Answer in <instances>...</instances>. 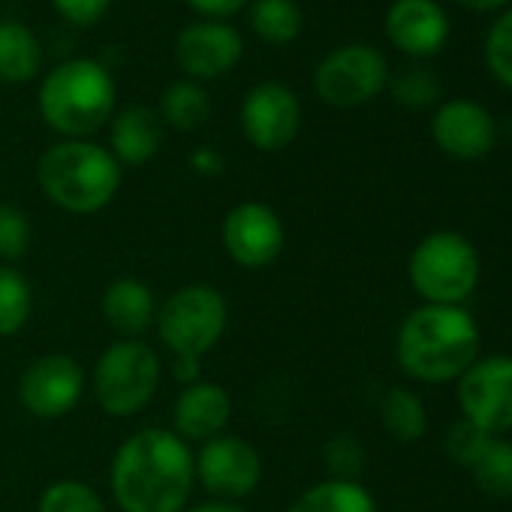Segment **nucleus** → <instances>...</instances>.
I'll return each mask as SVG.
<instances>
[{"label": "nucleus", "mask_w": 512, "mask_h": 512, "mask_svg": "<svg viewBox=\"0 0 512 512\" xmlns=\"http://www.w3.org/2000/svg\"><path fill=\"white\" fill-rule=\"evenodd\" d=\"M34 311V293L28 278L0 263V338H13L19 335Z\"/></svg>", "instance_id": "obj_26"}, {"label": "nucleus", "mask_w": 512, "mask_h": 512, "mask_svg": "<svg viewBox=\"0 0 512 512\" xmlns=\"http://www.w3.org/2000/svg\"><path fill=\"white\" fill-rule=\"evenodd\" d=\"M184 4L202 16V19H211V22H229L232 16H238L244 7H247V0H184Z\"/></svg>", "instance_id": "obj_34"}, {"label": "nucleus", "mask_w": 512, "mask_h": 512, "mask_svg": "<svg viewBox=\"0 0 512 512\" xmlns=\"http://www.w3.org/2000/svg\"><path fill=\"white\" fill-rule=\"evenodd\" d=\"M365 461H368V455L356 434H335L323 446V464L329 470V479L359 482L365 473Z\"/></svg>", "instance_id": "obj_30"}, {"label": "nucleus", "mask_w": 512, "mask_h": 512, "mask_svg": "<svg viewBox=\"0 0 512 512\" xmlns=\"http://www.w3.org/2000/svg\"><path fill=\"white\" fill-rule=\"evenodd\" d=\"M431 139L452 160L461 163L482 160L491 154L497 142V121L482 103L467 97H452L434 109Z\"/></svg>", "instance_id": "obj_14"}, {"label": "nucleus", "mask_w": 512, "mask_h": 512, "mask_svg": "<svg viewBox=\"0 0 512 512\" xmlns=\"http://www.w3.org/2000/svg\"><path fill=\"white\" fill-rule=\"evenodd\" d=\"M184 512H247L241 503H235V500H202V503H190Z\"/></svg>", "instance_id": "obj_38"}, {"label": "nucleus", "mask_w": 512, "mask_h": 512, "mask_svg": "<svg viewBox=\"0 0 512 512\" xmlns=\"http://www.w3.org/2000/svg\"><path fill=\"white\" fill-rule=\"evenodd\" d=\"M455 4L470 13H503L506 7H512V0H455Z\"/></svg>", "instance_id": "obj_37"}, {"label": "nucleus", "mask_w": 512, "mask_h": 512, "mask_svg": "<svg viewBox=\"0 0 512 512\" xmlns=\"http://www.w3.org/2000/svg\"><path fill=\"white\" fill-rule=\"evenodd\" d=\"M380 422L386 434L398 443H419L428 428V413L422 398L407 386H392L380 398Z\"/></svg>", "instance_id": "obj_23"}, {"label": "nucleus", "mask_w": 512, "mask_h": 512, "mask_svg": "<svg viewBox=\"0 0 512 512\" xmlns=\"http://www.w3.org/2000/svg\"><path fill=\"white\" fill-rule=\"evenodd\" d=\"M202 359H190V356H172V377L184 386H193L202 380V368H199Z\"/></svg>", "instance_id": "obj_35"}, {"label": "nucleus", "mask_w": 512, "mask_h": 512, "mask_svg": "<svg viewBox=\"0 0 512 512\" xmlns=\"http://www.w3.org/2000/svg\"><path fill=\"white\" fill-rule=\"evenodd\" d=\"M37 512H106V503L82 479H55L43 488Z\"/></svg>", "instance_id": "obj_29"}, {"label": "nucleus", "mask_w": 512, "mask_h": 512, "mask_svg": "<svg viewBox=\"0 0 512 512\" xmlns=\"http://www.w3.org/2000/svg\"><path fill=\"white\" fill-rule=\"evenodd\" d=\"M287 512H377V503L362 482L323 479L305 488Z\"/></svg>", "instance_id": "obj_21"}, {"label": "nucleus", "mask_w": 512, "mask_h": 512, "mask_svg": "<svg viewBox=\"0 0 512 512\" xmlns=\"http://www.w3.org/2000/svg\"><path fill=\"white\" fill-rule=\"evenodd\" d=\"M482 61L497 85L512 91V7L494 16L482 40Z\"/></svg>", "instance_id": "obj_28"}, {"label": "nucleus", "mask_w": 512, "mask_h": 512, "mask_svg": "<svg viewBox=\"0 0 512 512\" xmlns=\"http://www.w3.org/2000/svg\"><path fill=\"white\" fill-rule=\"evenodd\" d=\"M389 76V61L377 46L347 43L317 64L314 91L332 109H359L386 91Z\"/></svg>", "instance_id": "obj_8"}, {"label": "nucleus", "mask_w": 512, "mask_h": 512, "mask_svg": "<svg viewBox=\"0 0 512 512\" xmlns=\"http://www.w3.org/2000/svg\"><path fill=\"white\" fill-rule=\"evenodd\" d=\"M229 326V305L211 284H187L157 305V338L172 356L202 359L211 353Z\"/></svg>", "instance_id": "obj_7"}, {"label": "nucleus", "mask_w": 512, "mask_h": 512, "mask_svg": "<svg viewBox=\"0 0 512 512\" xmlns=\"http://www.w3.org/2000/svg\"><path fill=\"white\" fill-rule=\"evenodd\" d=\"M109 488L121 512H184L196 488L193 449L172 428H139L112 455Z\"/></svg>", "instance_id": "obj_1"}, {"label": "nucleus", "mask_w": 512, "mask_h": 512, "mask_svg": "<svg viewBox=\"0 0 512 512\" xmlns=\"http://www.w3.org/2000/svg\"><path fill=\"white\" fill-rule=\"evenodd\" d=\"M455 398L461 419L485 434L512 431V356H479L458 380Z\"/></svg>", "instance_id": "obj_9"}, {"label": "nucleus", "mask_w": 512, "mask_h": 512, "mask_svg": "<svg viewBox=\"0 0 512 512\" xmlns=\"http://www.w3.org/2000/svg\"><path fill=\"white\" fill-rule=\"evenodd\" d=\"M61 19H67L76 28H91L106 19L112 0H52Z\"/></svg>", "instance_id": "obj_33"}, {"label": "nucleus", "mask_w": 512, "mask_h": 512, "mask_svg": "<svg viewBox=\"0 0 512 512\" xmlns=\"http://www.w3.org/2000/svg\"><path fill=\"white\" fill-rule=\"evenodd\" d=\"M467 473L482 494L497 500L512 497V443L506 437H488L479 455L470 461Z\"/></svg>", "instance_id": "obj_25"}, {"label": "nucleus", "mask_w": 512, "mask_h": 512, "mask_svg": "<svg viewBox=\"0 0 512 512\" xmlns=\"http://www.w3.org/2000/svg\"><path fill=\"white\" fill-rule=\"evenodd\" d=\"M220 244L238 269L260 272L269 269L287 244L281 214L266 202H238L220 223Z\"/></svg>", "instance_id": "obj_10"}, {"label": "nucleus", "mask_w": 512, "mask_h": 512, "mask_svg": "<svg viewBox=\"0 0 512 512\" xmlns=\"http://www.w3.org/2000/svg\"><path fill=\"white\" fill-rule=\"evenodd\" d=\"M88 377L82 365L67 353H49L34 359L19 377V404L37 419H64L85 398Z\"/></svg>", "instance_id": "obj_12"}, {"label": "nucleus", "mask_w": 512, "mask_h": 512, "mask_svg": "<svg viewBox=\"0 0 512 512\" xmlns=\"http://www.w3.org/2000/svg\"><path fill=\"white\" fill-rule=\"evenodd\" d=\"M190 166H193L196 172H202V175H217V172L223 169V157H220L214 148H199V151H193Z\"/></svg>", "instance_id": "obj_36"}, {"label": "nucleus", "mask_w": 512, "mask_h": 512, "mask_svg": "<svg viewBox=\"0 0 512 512\" xmlns=\"http://www.w3.org/2000/svg\"><path fill=\"white\" fill-rule=\"evenodd\" d=\"M163 121L148 106H124L109 121V151L124 166H145L163 148Z\"/></svg>", "instance_id": "obj_18"}, {"label": "nucleus", "mask_w": 512, "mask_h": 512, "mask_svg": "<svg viewBox=\"0 0 512 512\" xmlns=\"http://www.w3.org/2000/svg\"><path fill=\"white\" fill-rule=\"evenodd\" d=\"M196 482L214 500H244L263 482V455L235 434H220L193 455Z\"/></svg>", "instance_id": "obj_11"}, {"label": "nucleus", "mask_w": 512, "mask_h": 512, "mask_svg": "<svg viewBox=\"0 0 512 512\" xmlns=\"http://www.w3.org/2000/svg\"><path fill=\"white\" fill-rule=\"evenodd\" d=\"M157 115L163 127H172L178 133H193L211 118V97L199 82L178 79L163 91Z\"/></svg>", "instance_id": "obj_22"}, {"label": "nucleus", "mask_w": 512, "mask_h": 512, "mask_svg": "<svg viewBox=\"0 0 512 512\" xmlns=\"http://www.w3.org/2000/svg\"><path fill=\"white\" fill-rule=\"evenodd\" d=\"M407 278L422 305L464 308V302L479 287L482 263L467 235L455 229H437L413 247L407 260Z\"/></svg>", "instance_id": "obj_5"}, {"label": "nucleus", "mask_w": 512, "mask_h": 512, "mask_svg": "<svg viewBox=\"0 0 512 512\" xmlns=\"http://www.w3.org/2000/svg\"><path fill=\"white\" fill-rule=\"evenodd\" d=\"M43 70L40 37L16 19H0V82L28 85Z\"/></svg>", "instance_id": "obj_20"}, {"label": "nucleus", "mask_w": 512, "mask_h": 512, "mask_svg": "<svg viewBox=\"0 0 512 512\" xmlns=\"http://www.w3.org/2000/svg\"><path fill=\"white\" fill-rule=\"evenodd\" d=\"M31 220L19 205L0 202V263L13 266L31 250Z\"/></svg>", "instance_id": "obj_31"}, {"label": "nucleus", "mask_w": 512, "mask_h": 512, "mask_svg": "<svg viewBox=\"0 0 512 512\" xmlns=\"http://www.w3.org/2000/svg\"><path fill=\"white\" fill-rule=\"evenodd\" d=\"M124 169L94 139H61L37 160L43 196L67 214H97L121 190Z\"/></svg>", "instance_id": "obj_4"}, {"label": "nucleus", "mask_w": 512, "mask_h": 512, "mask_svg": "<svg viewBox=\"0 0 512 512\" xmlns=\"http://www.w3.org/2000/svg\"><path fill=\"white\" fill-rule=\"evenodd\" d=\"M244 55V40L229 22H190L175 40V64L193 82H211L235 70Z\"/></svg>", "instance_id": "obj_15"}, {"label": "nucleus", "mask_w": 512, "mask_h": 512, "mask_svg": "<svg viewBox=\"0 0 512 512\" xmlns=\"http://www.w3.org/2000/svg\"><path fill=\"white\" fill-rule=\"evenodd\" d=\"M305 28V13L296 0H253L250 31L266 46H290Z\"/></svg>", "instance_id": "obj_24"}, {"label": "nucleus", "mask_w": 512, "mask_h": 512, "mask_svg": "<svg viewBox=\"0 0 512 512\" xmlns=\"http://www.w3.org/2000/svg\"><path fill=\"white\" fill-rule=\"evenodd\" d=\"M383 31L395 52L413 61H428L446 49L452 22L437 0H392Z\"/></svg>", "instance_id": "obj_16"}, {"label": "nucleus", "mask_w": 512, "mask_h": 512, "mask_svg": "<svg viewBox=\"0 0 512 512\" xmlns=\"http://www.w3.org/2000/svg\"><path fill=\"white\" fill-rule=\"evenodd\" d=\"M482 335L467 308L419 305L395 335L398 368L428 386L455 383L479 359Z\"/></svg>", "instance_id": "obj_2"}, {"label": "nucleus", "mask_w": 512, "mask_h": 512, "mask_svg": "<svg viewBox=\"0 0 512 512\" xmlns=\"http://www.w3.org/2000/svg\"><path fill=\"white\" fill-rule=\"evenodd\" d=\"M160 380L163 362L157 350L145 341L121 338L100 353L91 371V392L106 416L130 419L154 401Z\"/></svg>", "instance_id": "obj_6"}, {"label": "nucleus", "mask_w": 512, "mask_h": 512, "mask_svg": "<svg viewBox=\"0 0 512 512\" xmlns=\"http://www.w3.org/2000/svg\"><path fill=\"white\" fill-rule=\"evenodd\" d=\"M386 91L407 112H425L440 106V79L428 67H407L389 76Z\"/></svg>", "instance_id": "obj_27"}, {"label": "nucleus", "mask_w": 512, "mask_h": 512, "mask_svg": "<svg viewBox=\"0 0 512 512\" xmlns=\"http://www.w3.org/2000/svg\"><path fill=\"white\" fill-rule=\"evenodd\" d=\"M37 109L61 139H91L118 112V85L100 61L67 58L43 79Z\"/></svg>", "instance_id": "obj_3"}, {"label": "nucleus", "mask_w": 512, "mask_h": 512, "mask_svg": "<svg viewBox=\"0 0 512 512\" xmlns=\"http://www.w3.org/2000/svg\"><path fill=\"white\" fill-rule=\"evenodd\" d=\"M241 133L256 151H284L296 142L302 130V103L296 91L284 82L253 85L238 112Z\"/></svg>", "instance_id": "obj_13"}, {"label": "nucleus", "mask_w": 512, "mask_h": 512, "mask_svg": "<svg viewBox=\"0 0 512 512\" xmlns=\"http://www.w3.org/2000/svg\"><path fill=\"white\" fill-rule=\"evenodd\" d=\"M488 437H494V434H485V431H479L476 425H470V422H464V419H458L449 431H446V440H443V446H446V455L458 464V467H470V461L479 455V449L485 446V440Z\"/></svg>", "instance_id": "obj_32"}, {"label": "nucleus", "mask_w": 512, "mask_h": 512, "mask_svg": "<svg viewBox=\"0 0 512 512\" xmlns=\"http://www.w3.org/2000/svg\"><path fill=\"white\" fill-rule=\"evenodd\" d=\"M229 419H232V398L220 383H211V380L184 386L172 407V431L184 443L202 446L226 434Z\"/></svg>", "instance_id": "obj_17"}, {"label": "nucleus", "mask_w": 512, "mask_h": 512, "mask_svg": "<svg viewBox=\"0 0 512 512\" xmlns=\"http://www.w3.org/2000/svg\"><path fill=\"white\" fill-rule=\"evenodd\" d=\"M106 323L127 341H139L157 320V299L148 284L136 278H118L103 293Z\"/></svg>", "instance_id": "obj_19"}]
</instances>
